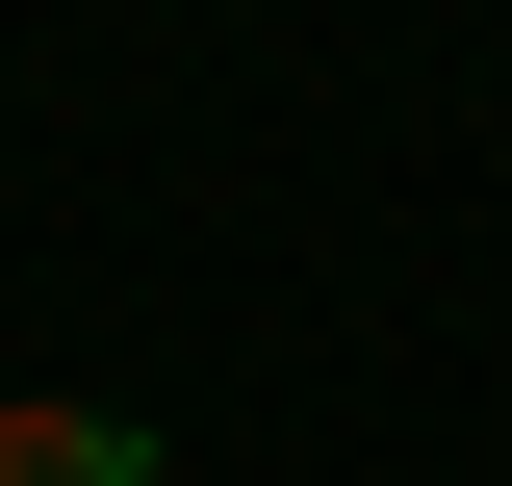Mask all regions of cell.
Instances as JSON below:
<instances>
[{
  "instance_id": "6da1fadb",
  "label": "cell",
  "mask_w": 512,
  "mask_h": 486,
  "mask_svg": "<svg viewBox=\"0 0 512 486\" xmlns=\"http://www.w3.org/2000/svg\"><path fill=\"white\" fill-rule=\"evenodd\" d=\"M0 486H180L128 410H52V384H0Z\"/></svg>"
}]
</instances>
